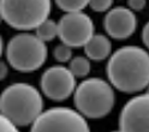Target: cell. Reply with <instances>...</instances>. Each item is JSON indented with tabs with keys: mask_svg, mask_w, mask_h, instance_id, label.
Masks as SVG:
<instances>
[{
	"mask_svg": "<svg viewBox=\"0 0 149 132\" xmlns=\"http://www.w3.org/2000/svg\"><path fill=\"white\" fill-rule=\"evenodd\" d=\"M107 76L118 90L132 94L149 87V54L139 47L119 48L107 64Z\"/></svg>",
	"mask_w": 149,
	"mask_h": 132,
	"instance_id": "obj_1",
	"label": "cell"
},
{
	"mask_svg": "<svg viewBox=\"0 0 149 132\" xmlns=\"http://www.w3.org/2000/svg\"><path fill=\"white\" fill-rule=\"evenodd\" d=\"M42 107L40 92L25 83L12 84L0 96V113L16 126L33 124L42 113Z\"/></svg>",
	"mask_w": 149,
	"mask_h": 132,
	"instance_id": "obj_2",
	"label": "cell"
},
{
	"mask_svg": "<svg viewBox=\"0 0 149 132\" xmlns=\"http://www.w3.org/2000/svg\"><path fill=\"white\" fill-rule=\"evenodd\" d=\"M74 105L81 114L87 118H104L114 106L113 89L100 78L87 79L74 91Z\"/></svg>",
	"mask_w": 149,
	"mask_h": 132,
	"instance_id": "obj_3",
	"label": "cell"
},
{
	"mask_svg": "<svg viewBox=\"0 0 149 132\" xmlns=\"http://www.w3.org/2000/svg\"><path fill=\"white\" fill-rule=\"evenodd\" d=\"M4 21L15 29H36L51 12V0H0Z\"/></svg>",
	"mask_w": 149,
	"mask_h": 132,
	"instance_id": "obj_4",
	"label": "cell"
},
{
	"mask_svg": "<svg viewBox=\"0 0 149 132\" xmlns=\"http://www.w3.org/2000/svg\"><path fill=\"white\" fill-rule=\"evenodd\" d=\"M6 56L15 70L33 72L45 64L47 58V47L45 41L36 35L19 34L8 42Z\"/></svg>",
	"mask_w": 149,
	"mask_h": 132,
	"instance_id": "obj_5",
	"label": "cell"
},
{
	"mask_svg": "<svg viewBox=\"0 0 149 132\" xmlns=\"http://www.w3.org/2000/svg\"><path fill=\"white\" fill-rule=\"evenodd\" d=\"M34 132L48 131H74L87 132L89 126L86 119L78 112L70 108H52L43 112L31 124Z\"/></svg>",
	"mask_w": 149,
	"mask_h": 132,
	"instance_id": "obj_6",
	"label": "cell"
},
{
	"mask_svg": "<svg viewBox=\"0 0 149 132\" xmlns=\"http://www.w3.org/2000/svg\"><path fill=\"white\" fill-rule=\"evenodd\" d=\"M94 35V24L90 17L81 11L68 12L58 23V36L70 47L84 46Z\"/></svg>",
	"mask_w": 149,
	"mask_h": 132,
	"instance_id": "obj_7",
	"label": "cell"
},
{
	"mask_svg": "<svg viewBox=\"0 0 149 132\" xmlns=\"http://www.w3.org/2000/svg\"><path fill=\"white\" fill-rule=\"evenodd\" d=\"M74 74L64 66H53L41 77V89L53 101L66 100L76 88Z\"/></svg>",
	"mask_w": 149,
	"mask_h": 132,
	"instance_id": "obj_8",
	"label": "cell"
},
{
	"mask_svg": "<svg viewBox=\"0 0 149 132\" xmlns=\"http://www.w3.org/2000/svg\"><path fill=\"white\" fill-rule=\"evenodd\" d=\"M119 130L149 131V92L134 97L124 106L119 118Z\"/></svg>",
	"mask_w": 149,
	"mask_h": 132,
	"instance_id": "obj_9",
	"label": "cell"
},
{
	"mask_svg": "<svg viewBox=\"0 0 149 132\" xmlns=\"http://www.w3.org/2000/svg\"><path fill=\"white\" fill-rule=\"evenodd\" d=\"M104 26L111 37L124 40L135 33L137 28V18L129 8L116 7L106 15Z\"/></svg>",
	"mask_w": 149,
	"mask_h": 132,
	"instance_id": "obj_10",
	"label": "cell"
},
{
	"mask_svg": "<svg viewBox=\"0 0 149 132\" xmlns=\"http://www.w3.org/2000/svg\"><path fill=\"white\" fill-rule=\"evenodd\" d=\"M112 44L105 35H93L89 41L84 44V52L91 60H105L111 54Z\"/></svg>",
	"mask_w": 149,
	"mask_h": 132,
	"instance_id": "obj_11",
	"label": "cell"
},
{
	"mask_svg": "<svg viewBox=\"0 0 149 132\" xmlns=\"http://www.w3.org/2000/svg\"><path fill=\"white\" fill-rule=\"evenodd\" d=\"M36 36L45 42L52 41L55 36H58V24L47 18L36 28Z\"/></svg>",
	"mask_w": 149,
	"mask_h": 132,
	"instance_id": "obj_12",
	"label": "cell"
},
{
	"mask_svg": "<svg viewBox=\"0 0 149 132\" xmlns=\"http://www.w3.org/2000/svg\"><path fill=\"white\" fill-rule=\"evenodd\" d=\"M70 70L74 77H86L90 71V63L84 56H76L70 61Z\"/></svg>",
	"mask_w": 149,
	"mask_h": 132,
	"instance_id": "obj_13",
	"label": "cell"
},
{
	"mask_svg": "<svg viewBox=\"0 0 149 132\" xmlns=\"http://www.w3.org/2000/svg\"><path fill=\"white\" fill-rule=\"evenodd\" d=\"M55 3L65 12H77L89 5V0H55Z\"/></svg>",
	"mask_w": 149,
	"mask_h": 132,
	"instance_id": "obj_14",
	"label": "cell"
},
{
	"mask_svg": "<svg viewBox=\"0 0 149 132\" xmlns=\"http://www.w3.org/2000/svg\"><path fill=\"white\" fill-rule=\"evenodd\" d=\"M54 58L57 59L58 61L60 63H66L71 59V56H72V52H71V47L68 46V44H65V43H61L59 46H57L54 48Z\"/></svg>",
	"mask_w": 149,
	"mask_h": 132,
	"instance_id": "obj_15",
	"label": "cell"
},
{
	"mask_svg": "<svg viewBox=\"0 0 149 132\" xmlns=\"http://www.w3.org/2000/svg\"><path fill=\"white\" fill-rule=\"evenodd\" d=\"M113 4V0H89V6L96 12H105Z\"/></svg>",
	"mask_w": 149,
	"mask_h": 132,
	"instance_id": "obj_16",
	"label": "cell"
},
{
	"mask_svg": "<svg viewBox=\"0 0 149 132\" xmlns=\"http://www.w3.org/2000/svg\"><path fill=\"white\" fill-rule=\"evenodd\" d=\"M16 125L0 113V132H16Z\"/></svg>",
	"mask_w": 149,
	"mask_h": 132,
	"instance_id": "obj_17",
	"label": "cell"
},
{
	"mask_svg": "<svg viewBox=\"0 0 149 132\" xmlns=\"http://www.w3.org/2000/svg\"><path fill=\"white\" fill-rule=\"evenodd\" d=\"M127 4L132 11H141L144 8L147 1L146 0H127Z\"/></svg>",
	"mask_w": 149,
	"mask_h": 132,
	"instance_id": "obj_18",
	"label": "cell"
},
{
	"mask_svg": "<svg viewBox=\"0 0 149 132\" xmlns=\"http://www.w3.org/2000/svg\"><path fill=\"white\" fill-rule=\"evenodd\" d=\"M142 40L144 44L147 46V48H149V22L144 25L143 31H142Z\"/></svg>",
	"mask_w": 149,
	"mask_h": 132,
	"instance_id": "obj_19",
	"label": "cell"
},
{
	"mask_svg": "<svg viewBox=\"0 0 149 132\" xmlns=\"http://www.w3.org/2000/svg\"><path fill=\"white\" fill-rule=\"evenodd\" d=\"M7 72H8L7 65L4 61H0V81H3L7 76Z\"/></svg>",
	"mask_w": 149,
	"mask_h": 132,
	"instance_id": "obj_20",
	"label": "cell"
},
{
	"mask_svg": "<svg viewBox=\"0 0 149 132\" xmlns=\"http://www.w3.org/2000/svg\"><path fill=\"white\" fill-rule=\"evenodd\" d=\"M1 53H3V39L0 36V56H1Z\"/></svg>",
	"mask_w": 149,
	"mask_h": 132,
	"instance_id": "obj_21",
	"label": "cell"
},
{
	"mask_svg": "<svg viewBox=\"0 0 149 132\" xmlns=\"http://www.w3.org/2000/svg\"><path fill=\"white\" fill-rule=\"evenodd\" d=\"M3 19H4V18H3V13H1V10H0V23H1Z\"/></svg>",
	"mask_w": 149,
	"mask_h": 132,
	"instance_id": "obj_22",
	"label": "cell"
},
{
	"mask_svg": "<svg viewBox=\"0 0 149 132\" xmlns=\"http://www.w3.org/2000/svg\"><path fill=\"white\" fill-rule=\"evenodd\" d=\"M148 92H149V87H148Z\"/></svg>",
	"mask_w": 149,
	"mask_h": 132,
	"instance_id": "obj_23",
	"label": "cell"
}]
</instances>
